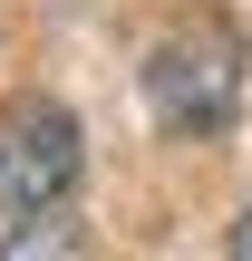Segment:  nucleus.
I'll return each mask as SVG.
<instances>
[{
	"mask_svg": "<svg viewBox=\"0 0 252 261\" xmlns=\"http://www.w3.org/2000/svg\"><path fill=\"white\" fill-rule=\"evenodd\" d=\"M146 107L165 136H223L243 107V29L223 10H185L146 48Z\"/></svg>",
	"mask_w": 252,
	"mask_h": 261,
	"instance_id": "f257e3e1",
	"label": "nucleus"
},
{
	"mask_svg": "<svg viewBox=\"0 0 252 261\" xmlns=\"http://www.w3.org/2000/svg\"><path fill=\"white\" fill-rule=\"evenodd\" d=\"M78 165H87V145H78V116L68 107H19L10 126H0V213H58L68 194H78Z\"/></svg>",
	"mask_w": 252,
	"mask_h": 261,
	"instance_id": "f03ea898",
	"label": "nucleus"
},
{
	"mask_svg": "<svg viewBox=\"0 0 252 261\" xmlns=\"http://www.w3.org/2000/svg\"><path fill=\"white\" fill-rule=\"evenodd\" d=\"M0 261H87V223L78 213H29V223H10Z\"/></svg>",
	"mask_w": 252,
	"mask_h": 261,
	"instance_id": "7ed1b4c3",
	"label": "nucleus"
},
{
	"mask_svg": "<svg viewBox=\"0 0 252 261\" xmlns=\"http://www.w3.org/2000/svg\"><path fill=\"white\" fill-rule=\"evenodd\" d=\"M223 261H252V213L233 223V242H223Z\"/></svg>",
	"mask_w": 252,
	"mask_h": 261,
	"instance_id": "20e7f679",
	"label": "nucleus"
}]
</instances>
